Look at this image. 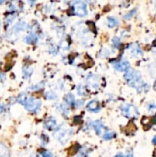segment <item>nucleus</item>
Returning <instances> with one entry per match:
<instances>
[{"instance_id":"obj_4","label":"nucleus","mask_w":156,"mask_h":157,"mask_svg":"<svg viewBox=\"0 0 156 157\" xmlns=\"http://www.w3.org/2000/svg\"><path fill=\"white\" fill-rule=\"evenodd\" d=\"M74 12L75 15L81 17L86 16L87 14V5L84 2H76L74 4Z\"/></svg>"},{"instance_id":"obj_13","label":"nucleus","mask_w":156,"mask_h":157,"mask_svg":"<svg viewBox=\"0 0 156 157\" xmlns=\"http://www.w3.org/2000/svg\"><path fill=\"white\" fill-rule=\"evenodd\" d=\"M26 29V24L25 22H19L18 24H16V26L13 28V30L15 32H22V31H24Z\"/></svg>"},{"instance_id":"obj_20","label":"nucleus","mask_w":156,"mask_h":157,"mask_svg":"<svg viewBox=\"0 0 156 157\" xmlns=\"http://www.w3.org/2000/svg\"><path fill=\"white\" fill-rule=\"evenodd\" d=\"M22 72H23V75H24V77L25 78H27V77H29L31 76V75H32V70L31 69V70H29V68H23V69H22Z\"/></svg>"},{"instance_id":"obj_22","label":"nucleus","mask_w":156,"mask_h":157,"mask_svg":"<svg viewBox=\"0 0 156 157\" xmlns=\"http://www.w3.org/2000/svg\"><path fill=\"white\" fill-rule=\"evenodd\" d=\"M136 9H134V10H132L131 12H129L128 14H126V16H124V19H130L133 18V16H134L135 14H136Z\"/></svg>"},{"instance_id":"obj_16","label":"nucleus","mask_w":156,"mask_h":157,"mask_svg":"<svg viewBox=\"0 0 156 157\" xmlns=\"http://www.w3.org/2000/svg\"><path fill=\"white\" fill-rule=\"evenodd\" d=\"M64 100L66 101L67 104L68 105H74V102H75V99H74V95L71 94H67L64 97Z\"/></svg>"},{"instance_id":"obj_6","label":"nucleus","mask_w":156,"mask_h":157,"mask_svg":"<svg viewBox=\"0 0 156 157\" xmlns=\"http://www.w3.org/2000/svg\"><path fill=\"white\" fill-rule=\"evenodd\" d=\"M73 134V131L71 130H66L61 132L58 134V140L61 143L64 144L68 142V140L71 138Z\"/></svg>"},{"instance_id":"obj_15","label":"nucleus","mask_w":156,"mask_h":157,"mask_svg":"<svg viewBox=\"0 0 156 157\" xmlns=\"http://www.w3.org/2000/svg\"><path fill=\"white\" fill-rule=\"evenodd\" d=\"M107 24L109 28H113L118 25V20L114 17H109L107 19Z\"/></svg>"},{"instance_id":"obj_5","label":"nucleus","mask_w":156,"mask_h":157,"mask_svg":"<svg viewBox=\"0 0 156 157\" xmlns=\"http://www.w3.org/2000/svg\"><path fill=\"white\" fill-rule=\"evenodd\" d=\"M99 84V77L94 75H89L87 78V85L90 88H96Z\"/></svg>"},{"instance_id":"obj_3","label":"nucleus","mask_w":156,"mask_h":157,"mask_svg":"<svg viewBox=\"0 0 156 157\" xmlns=\"http://www.w3.org/2000/svg\"><path fill=\"white\" fill-rule=\"evenodd\" d=\"M24 106L30 112H37L41 108V102L34 97H28Z\"/></svg>"},{"instance_id":"obj_9","label":"nucleus","mask_w":156,"mask_h":157,"mask_svg":"<svg viewBox=\"0 0 156 157\" xmlns=\"http://www.w3.org/2000/svg\"><path fill=\"white\" fill-rule=\"evenodd\" d=\"M87 108L91 112H98L100 110L99 104L96 100H91L87 104Z\"/></svg>"},{"instance_id":"obj_17","label":"nucleus","mask_w":156,"mask_h":157,"mask_svg":"<svg viewBox=\"0 0 156 157\" xmlns=\"http://www.w3.org/2000/svg\"><path fill=\"white\" fill-rule=\"evenodd\" d=\"M27 99H28L27 94H25V93H22V94H21L18 97L17 101L19 102V103H21V104L25 105V102H26V100H27Z\"/></svg>"},{"instance_id":"obj_19","label":"nucleus","mask_w":156,"mask_h":157,"mask_svg":"<svg viewBox=\"0 0 156 157\" xmlns=\"http://www.w3.org/2000/svg\"><path fill=\"white\" fill-rule=\"evenodd\" d=\"M115 133H112V132H109V133H106L105 134L103 135V139L106 140H111V139L115 137Z\"/></svg>"},{"instance_id":"obj_25","label":"nucleus","mask_w":156,"mask_h":157,"mask_svg":"<svg viewBox=\"0 0 156 157\" xmlns=\"http://www.w3.org/2000/svg\"><path fill=\"white\" fill-rule=\"evenodd\" d=\"M15 19V16L14 15H9V16H8V17L6 18V19H5V22H6V24L8 25H10L12 22V21Z\"/></svg>"},{"instance_id":"obj_30","label":"nucleus","mask_w":156,"mask_h":157,"mask_svg":"<svg viewBox=\"0 0 156 157\" xmlns=\"http://www.w3.org/2000/svg\"><path fill=\"white\" fill-rule=\"evenodd\" d=\"M152 143H154V144H155V145H156V136H155V137H154V138H153V140H152Z\"/></svg>"},{"instance_id":"obj_2","label":"nucleus","mask_w":156,"mask_h":157,"mask_svg":"<svg viewBox=\"0 0 156 157\" xmlns=\"http://www.w3.org/2000/svg\"><path fill=\"white\" fill-rule=\"evenodd\" d=\"M122 113L125 117L129 118H136L139 116V111L137 108L132 104H126L122 106L121 108Z\"/></svg>"},{"instance_id":"obj_7","label":"nucleus","mask_w":156,"mask_h":157,"mask_svg":"<svg viewBox=\"0 0 156 157\" xmlns=\"http://www.w3.org/2000/svg\"><path fill=\"white\" fill-rule=\"evenodd\" d=\"M114 68L119 72H127L130 69V64L127 61H122L116 64Z\"/></svg>"},{"instance_id":"obj_21","label":"nucleus","mask_w":156,"mask_h":157,"mask_svg":"<svg viewBox=\"0 0 156 157\" xmlns=\"http://www.w3.org/2000/svg\"><path fill=\"white\" fill-rule=\"evenodd\" d=\"M113 45L114 48H119L120 45V38H117V37H114V38H113Z\"/></svg>"},{"instance_id":"obj_18","label":"nucleus","mask_w":156,"mask_h":157,"mask_svg":"<svg viewBox=\"0 0 156 157\" xmlns=\"http://www.w3.org/2000/svg\"><path fill=\"white\" fill-rule=\"evenodd\" d=\"M45 97L48 100H56L57 99V94L52 91H47L45 94Z\"/></svg>"},{"instance_id":"obj_28","label":"nucleus","mask_w":156,"mask_h":157,"mask_svg":"<svg viewBox=\"0 0 156 157\" xmlns=\"http://www.w3.org/2000/svg\"><path fill=\"white\" fill-rule=\"evenodd\" d=\"M5 79V74L0 72V81H2Z\"/></svg>"},{"instance_id":"obj_12","label":"nucleus","mask_w":156,"mask_h":157,"mask_svg":"<svg viewBox=\"0 0 156 157\" xmlns=\"http://www.w3.org/2000/svg\"><path fill=\"white\" fill-rule=\"evenodd\" d=\"M93 127L95 129V131L97 133L98 135H100L102 133V130H103V125L102 123L100 120H96L93 123Z\"/></svg>"},{"instance_id":"obj_24","label":"nucleus","mask_w":156,"mask_h":157,"mask_svg":"<svg viewBox=\"0 0 156 157\" xmlns=\"http://www.w3.org/2000/svg\"><path fill=\"white\" fill-rule=\"evenodd\" d=\"M84 93H85V90H84V87L82 85H79L77 87V94L79 95L82 96L84 95Z\"/></svg>"},{"instance_id":"obj_14","label":"nucleus","mask_w":156,"mask_h":157,"mask_svg":"<svg viewBox=\"0 0 156 157\" xmlns=\"http://www.w3.org/2000/svg\"><path fill=\"white\" fill-rule=\"evenodd\" d=\"M37 41H38V36L34 33H31L26 37V41L30 44H35L37 42Z\"/></svg>"},{"instance_id":"obj_31","label":"nucleus","mask_w":156,"mask_h":157,"mask_svg":"<svg viewBox=\"0 0 156 157\" xmlns=\"http://www.w3.org/2000/svg\"><path fill=\"white\" fill-rule=\"evenodd\" d=\"M154 91H156V81H155V82H154Z\"/></svg>"},{"instance_id":"obj_11","label":"nucleus","mask_w":156,"mask_h":157,"mask_svg":"<svg viewBox=\"0 0 156 157\" xmlns=\"http://www.w3.org/2000/svg\"><path fill=\"white\" fill-rule=\"evenodd\" d=\"M56 124H56V120L54 118L52 117L48 118V119L45 121V123H44V126H45L46 128L48 129V130H53V129L55 128Z\"/></svg>"},{"instance_id":"obj_27","label":"nucleus","mask_w":156,"mask_h":157,"mask_svg":"<svg viewBox=\"0 0 156 157\" xmlns=\"http://www.w3.org/2000/svg\"><path fill=\"white\" fill-rule=\"evenodd\" d=\"M5 110V105L2 104V103H0V113H3Z\"/></svg>"},{"instance_id":"obj_29","label":"nucleus","mask_w":156,"mask_h":157,"mask_svg":"<svg viewBox=\"0 0 156 157\" xmlns=\"http://www.w3.org/2000/svg\"><path fill=\"white\" fill-rule=\"evenodd\" d=\"M115 157H124V155H123V154H121V153H120V154H117L116 155Z\"/></svg>"},{"instance_id":"obj_26","label":"nucleus","mask_w":156,"mask_h":157,"mask_svg":"<svg viewBox=\"0 0 156 157\" xmlns=\"http://www.w3.org/2000/svg\"><path fill=\"white\" fill-rule=\"evenodd\" d=\"M148 109H149L150 110H154V109H156V105H154V103H150V104L148 105Z\"/></svg>"},{"instance_id":"obj_1","label":"nucleus","mask_w":156,"mask_h":157,"mask_svg":"<svg viewBox=\"0 0 156 157\" xmlns=\"http://www.w3.org/2000/svg\"><path fill=\"white\" fill-rule=\"evenodd\" d=\"M125 79L126 80V82L129 86L135 87L139 91H142V90H145L146 91L147 90L145 89V87L149 88L147 84L142 82L140 73L135 70L129 69V71H127V72L125 74Z\"/></svg>"},{"instance_id":"obj_10","label":"nucleus","mask_w":156,"mask_h":157,"mask_svg":"<svg viewBox=\"0 0 156 157\" xmlns=\"http://www.w3.org/2000/svg\"><path fill=\"white\" fill-rule=\"evenodd\" d=\"M0 157H10L9 149L2 143H0Z\"/></svg>"},{"instance_id":"obj_32","label":"nucleus","mask_w":156,"mask_h":157,"mask_svg":"<svg viewBox=\"0 0 156 157\" xmlns=\"http://www.w3.org/2000/svg\"><path fill=\"white\" fill-rule=\"evenodd\" d=\"M0 29H1V22H0Z\"/></svg>"},{"instance_id":"obj_8","label":"nucleus","mask_w":156,"mask_h":157,"mask_svg":"<svg viewBox=\"0 0 156 157\" xmlns=\"http://www.w3.org/2000/svg\"><path fill=\"white\" fill-rule=\"evenodd\" d=\"M129 49H130L132 54H133V55L136 56V57H139V56L142 55V50H141L140 47H139L137 44H132L131 45H130Z\"/></svg>"},{"instance_id":"obj_23","label":"nucleus","mask_w":156,"mask_h":157,"mask_svg":"<svg viewBox=\"0 0 156 157\" xmlns=\"http://www.w3.org/2000/svg\"><path fill=\"white\" fill-rule=\"evenodd\" d=\"M39 157H53V155L50 153L49 151H43L40 153V156Z\"/></svg>"}]
</instances>
